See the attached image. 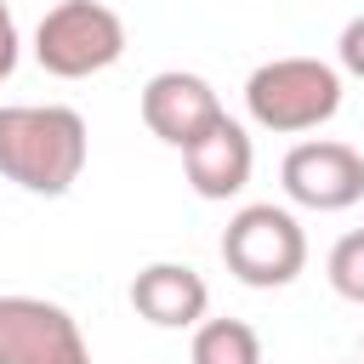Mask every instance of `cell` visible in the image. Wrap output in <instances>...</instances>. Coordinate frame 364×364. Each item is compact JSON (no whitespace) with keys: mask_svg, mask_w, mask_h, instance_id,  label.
<instances>
[{"mask_svg":"<svg viewBox=\"0 0 364 364\" xmlns=\"http://www.w3.org/2000/svg\"><path fill=\"white\" fill-rule=\"evenodd\" d=\"M91 131L68 102H6L0 108V176L23 193H68L85 171Z\"/></svg>","mask_w":364,"mask_h":364,"instance_id":"cell-1","label":"cell"},{"mask_svg":"<svg viewBox=\"0 0 364 364\" xmlns=\"http://www.w3.org/2000/svg\"><path fill=\"white\" fill-rule=\"evenodd\" d=\"M341 108V68L324 57H273L245 80V114L262 131H318Z\"/></svg>","mask_w":364,"mask_h":364,"instance_id":"cell-2","label":"cell"},{"mask_svg":"<svg viewBox=\"0 0 364 364\" xmlns=\"http://www.w3.org/2000/svg\"><path fill=\"white\" fill-rule=\"evenodd\" d=\"M125 57V23L102 0H57L34 28V63L57 80L102 74Z\"/></svg>","mask_w":364,"mask_h":364,"instance_id":"cell-3","label":"cell"},{"mask_svg":"<svg viewBox=\"0 0 364 364\" xmlns=\"http://www.w3.org/2000/svg\"><path fill=\"white\" fill-rule=\"evenodd\" d=\"M222 262L250 290H284L307 267V233L284 205H245L222 228Z\"/></svg>","mask_w":364,"mask_h":364,"instance_id":"cell-4","label":"cell"},{"mask_svg":"<svg viewBox=\"0 0 364 364\" xmlns=\"http://www.w3.org/2000/svg\"><path fill=\"white\" fill-rule=\"evenodd\" d=\"M279 182L290 193V205L301 210H353L364 199V154L353 142H336V136H313V142H296L279 165Z\"/></svg>","mask_w":364,"mask_h":364,"instance_id":"cell-5","label":"cell"},{"mask_svg":"<svg viewBox=\"0 0 364 364\" xmlns=\"http://www.w3.org/2000/svg\"><path fill=\"white\" fill-rule=\"evenodd\" d=\"M0 364H91L68 307L46 296H0Z\"/></svg>","mask_w":364,"mask_h":364,"instance_id":"cell-6","label":"cell"},{"mask_svg":"<svg viewBox=\"0 0 364 364\" xmlns=\"http://www.w3.org/2000/svg\"><path fill=\"white\" fill-rule=\"evenodd\" d=\"M222 119H228V108H222L216 85H210L205 74L159 68V74L142 85V125H148L165 148H176V154H188V148H193L199 136H210Z\"/></svg>","mask_w":364,"mask_h":364,"instance_id":"cell-7","label":"cell"},{"mask_svg":"<svg viewBox=\"0 0 364 364\" xmlns=\"http://www.w3.org/2000/svg\"><path fill=\"white\" fill-rule=\"evenodd\" d=\"M131 307L154 330H199L210 313V284L188 262H148L131 279Z\"/></svg>","mask_w":364,"mask_h":364,"instance_id":"cell-8","label":"cell"},{"mask_svg":"<svg viewBox=\"0 0 364 364\" xmlns=\"http://www.w3.org/2000/svg\"><path fill=\"white\" fill-rule=\"evenodd\" d=\"M182 171H188V188L199 199H233L250 171H256V148H250V131L239 119H222L210 136H199L188 154H182Z\"/></svg>","mask_w":364,"mask_h":364,"instance_id":"cell-9","label":"cell"},{"mask_svg":"<svg viewBox=\"0 0 364 364\" xmlns=\"http://www.w3.org/2000/svg\"><path fill=\"white\" fill-rule=\"evenodd\" d=\"M193 364H262V336L245 318H205L188 347Z\"/></svg>","mask_w":364,"mask_h":364,"instance_id":"cell-10","label":"cell"},{"mask_svg":"<svg viewBox=\"0 0 364 364\" xmlns=\"http://www.w3.org/2000/svg\"><path fill=\"white\" fill-rule=\"evenodd\" d=\"M324 273H330V290H336L341 301H358V307H364V228H353V233H341V239L330 245Z\"/></svg>","mask_w":364,"mask_h":364,"instance_id":"cell-11","label":"cell"},{"mask_svg":"<svg viewBox=\"0 0 364 364\" xmlns=\"http://www.w3.org/2000/svg\"><path fill=\"white\" fill-rule=\"evenodd\" d=\"M336 68L353 74V80H364V11L341 28V40H336Z\"/></svg>","mask_w":364,"mask_h":364,"instance_id":"cell-12","label":"cell"},{"mask_svg":"<svg viewBox=\"0 0 364 364\" xmlns=\"http://www.w3.org/2000/svg\"><path fill=\"white\" fill-rule=\"evenodd\" d=\"M17 68V23H11V6L0 0V80Z\"/></svg>","mask_w":364,"mask_h":364,"instance_id":"cell-13","label":"cell"}]
</instances>
